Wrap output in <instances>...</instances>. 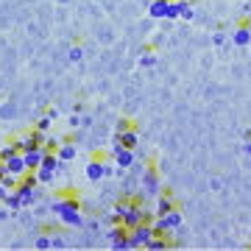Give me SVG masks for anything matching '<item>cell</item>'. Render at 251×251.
<instances>
[{"label": "cell", "instance_id": "6da1fadb", "mask_svg": "<svg viewBox=\"0 0 251 251\" xmlns=\"http://www.w3.org/2000/svg\"><path fill=\"white\" fill-rule=\"evenodd\" d=\"M53 212L59 215V221L67 224V226H81L84 224V218H81V204H78V198H73V196L56 198L53 201Z\"/></svg>", "mask_w": 251, "mask_h": 251}, {"label": "cell", "instance_id": "7402d4cb", "mask_svg": "<svg viewBox=\"0 0 251 251\" xmlns=\"http://www.w3.org/2000/svg\"><path fill=\"white\" fill-rule=\"evenodd\" d=\"M17 151H20V148H17L14 143H9L6 148H0V162H6V159L11 156V153H17Z\"/></svg>", "mask_w": 251, "mask_h": 251}, {"label": "cell", "instance_id": "44dd1931", "mask_svg": "<svg viewBox=\"0 0 251 251\" xmlns=\"http://www.w3.org/2000/svg\"><path fill=\"white\" fill-rule=\"evenodd\" d=\"M6 204H9L11 209H23V201H20V196H17V187L11 190L9 196H6Z\"/></svg>", "mask_w": 251, "mask_h": 251}, {"label": "cell", "instance_id": "d4e9b609", "mask_svg": "<svg viewBox=\"0 0 251 251\" xmlns=\"http://www.w3.org/2000/svg\"><path fill=\"white\" fill-rule=\"evenodd\" d=\"M34 246L36 249H53V237H45V234H42V237H36Z\"/></svg>", "mask_w": 251, "mask_h": 251}, {"label": "cell", "instance_id": "3957f363", "mask_svg": "<svg viewBox=\"0 0 251 251\" xmlns=\"http://www.w3.org/2000/svg\"><path fill=\"white\" fill-rule=\"evenodd\" d=\"M153 229H156V234L179 232V229H181V212H179V209H171L168 215H156V218H153Z\"/></svg>", "mask_w": 251, "mask_h": 251}, {"label": "cell", "instance_id": "5b68a950", "mask_svg": "<svg viewBox=\"0 0 251 251\" xmlns=\"http://www.w3.org/2000/svg\"><path fill=\"white\" fill-rule=\"evenodd\" d=\"M128 232H131V249H148L156 229H153V221H148V224H140L134 229H128Z\"/></svg>", "mask_w": 251, "mask_h": 251}, {"label": "cell", "instance_id": "7a4b0ae2", "mask_svg": "<svg viewBox=\"0 0 251 251\" xmlns=\"http://www.w3.org/2000/svg\"><path fill=\"white\" fill-rule=\"evenodd\" d=\"M62 165H64V162L59 159V153H56V151H48L45 159H42V165L36 168V176H39V181H53V176L62 171Z\"/></svg>", "mask_w": 251, "mask_h": 251}, {"label": "cell", "instance_id": "ac0fdd59", "mask_svg": "<svg viewBox=\"0 0 251 251\" xmlns=\"http://www.w3.org/2000/svg\"><path fill=\"white\" fill-rule=\"evenodd\" d=\"M232 42L234 45H249L251 42V28L249 25H240V28H234V34H232Z\"/></svg>", "mask_w": 251, "mask_h": 251}, {"label": "cell", "instance_id": "d6986e66", "mask_svg": "<svg viewBox=\"0 0 251 251\" xmlns=\"http://www.w3.org/2000/svg\"><path fill=\"white\" fill-rule=\"evenodd\" d=\"M176 9H179V17L181 20H193V17H196L193 0H176Z\"/></svg>", "mask_w": 251, "mask_h": 251}, {"label": "cell", "instance_id": "277c9868", "mask_svg": "<svg viewBox=\"0 0 251 251\" xmlns=\"http://www.w3.org/2000/svg\"><path fill=\"white\" fill-rule=\"evenodd\" d=\"M148 221H153V215H151V212H145V206H143L140 198H131V206H128V212H126L123 224L128 226V229H134V226L148 224Z\"/></svg>", "mask_w": 251, "mask_h": 251}, {"label": "cell", "instance_id": "ffe728a7", "mask_svg": "<svg viewBox=\"0 0 251 251\" xmlns=\"http://www.w3.org/2000/svg\"><path fill=\"white\" fill-rule=\"evenodd\" d=\"M56 153H59V159H62V162H70V159H75V145H73V143H62L59 148H56Z\"/></svg>", "mask_w": 251, "mask_h": 251}, {"label": "cell", "instance_id": "f1b7e54d", "mask_svg": "<svg viewBox=\"0 0 251 251\" xmlns=\"http://www.w3.org/2000/svg\"><path fill=\"white\" fill-rule=\"evenodd\" d=\"M3 176H6V165L0 162V181H3Z\"/></svg>", "mask_w": 251, "mask_h": 251}, {"label": "cell", "instance_id": "603a6c76", "mask_svg": "<svg viewBox=\"0 0 251 251\" xmlns=\"http://www.w3.org/2000/svg\"><path fill=\"white\" fill-rule=\"evenodd\" d=\"M153 62H156V56H153V50H143V56H140V64H143V67H151Z\"/></svg>", "mask_w": 251, "mask_h": 251}, {"label": "cell", "instance_id": "9c48e42d", "mask_svg": "<svg viewBox=\"0 0 251 251\" xmlns=\"http://www.w3.org/2000/svg\"><path fill=\"white\" fill-rule=\"evenodd\" d=\"M115 162H117V173L123 176V173L134 165V148H123V145L115 140Z\"/></svg>", "mask_w": 251, "mask_h": 251}, {"label": "cell", "instance_id": "484cf974", "mask_svg": "<svg viewBox=\"0 0 251 251\" xmlns=\"http://www.w3.org/2000/svg\"><path fill=\"white\" fill-rule=\"evenodd\" d=\"M128 128H134V123H131V120H117V134H120V131H128Z\"/></svg>", "mask_w": 251, "mask_h": 251}, {"label": "cell", "instance_id": "4316f807", "mask_svg": "<svg viewBox=\"0 0 251 251\" xmlns=\"http://www.w3.org/2000/svg\"><path fill=\"white\" fill-rule=\"evenodd\" d=\"M81 56H84V50H81V48H73L70 50V62H81Z\"/></svg>", "mask_w": 251, "mask_h": 251}, {"label": "cell", "instance_id": "52a82bcc", "mask_svg": "<svg viewBox=\"0 0 251 251\" xmlns=\"http://www.w3.org/2000/svg\"><path fill=\"white\" fill-rule=\"evenodd\" d=\"M109 240H112V249H115V251L131 249V232H128V226H126V224H115V226H112V232H109Z\"/></svg>", "mask_w": 251, "mask_h": 251}, {"label": "cell", "instance_id": "30bf717a", "mask_svg": "<svg viewBox=\"0 0 251 251\" xmlns=\"http://www.w3.org/2000/svg\"><path fill=\"white\" fill-rule=\"evenodd\" d=\"M162 193V181H159V173L153 168H145V176H143V196H159Z\"/></svg>", "mask_w": 251, "mask_h": 251}, {"label": "cell", "instance_id": "4fadbf2b", "mask_svg": "<svg viewBox=\"0 0 251 251\" xmlns=\"http://www.w3.org/2000/svg\"><path fill=\"white\" fill-rule=\"evenodd\" d=\"M45 153H48V148H45V145H39V148H31V151H25V153H23V156H25L28 171H36V168L42 165V159H45Z\"/></svg>", "mask_w": 251, "mask_h": 251}, {"label": "cell", "instance_id": "2e32d148", "mask_svg": "<svg viewBox=\"0 0 251 251\" xmlns=\"http://www.w3.org/2000/svg\"><path fill=\"white\" fill-rule=\"evenodd\" d=\"M128 206H131V198L117 201L115 209H112V224H123V218H126V212H128Z\"/></svg>", "mask_w": 251, "mask_h": 251}, {"label": "cell", "instance_id": "ba28073f", "mask_svg": "<svg viewBox=\"0 0 251 251\" xmlns=\"http://www.w3.org/2000/svg\"><path fill=\"white\" fill-rule=\"evenodd\" d=\"M14 145H17L23 153L31 151V148H39V145H45V131H39V128H34V131H25L23 137H17V140H14Z\"/></svg>", "mask_w": 251, "mask_h": 251}, {"label": "cell", "instance_id": "83f0119b", "mask_svg": "<svg viewBox=\"0 0 251 251\" xmlns=\"http://www.w3.org/2000/svg\"><path fill=\"white\" fill-rule=\"evenodd\" d=\"M11 190L6 187V184H3V181H0V201H6V196H9Z\"/></svg>", "mask_w": 251, "mask_h": 251}, {"label": "cell", "instance_id": "9a60e30c", "mask_svg": "<svg viewBox=\"0 0 251 251\" xmlns=\"http://www.w3.org/2000/svg\"><path fill=\"white\" fill-rule=\"evenodd\" d=\"M115 140L123 145V148H137V143H140V134H137V128H128V131H120Z\"/></svg>", "mask_w": 251, "mask_h": 251}, {"label": "cell", "instance_id": "e0dca14e", "mask_svg": "<svg viewBox=\"0 0 251 251\" xmlns=\"http://www.w3.org/2000/svg\"><path fill=\"white\" fill-rule=\"evenodd\" d=\"M173 243H171V234H153V240L148 243V251H165V249H171Z\"/></svg>", "mask_w": 251, "mask_h": 251}, {"label": "cell", "instance_id": "5bb4252c", "mask_svg": "<svg viewBox=\"0 0 251 251\" xmlns=\"http://www.w3.org/2000/svg\"><path fill=\"white\" fill-rule=\"evenodd\" d=\"M171 209H176V201H173V196L168 190H162L159 196H156V212L153 215H168Z\"/></svg>", "mask_w": 251, "mask_h": 251}, {"label": "cell", "instance_id": "7c38bea8", "mask_svg": "<svg viewBox=\"0 0 251 251\" xmlns=\"http://www.w3.org/2000/svg\"><path fill=\"white\" fill-rule=\"evenodd\" d=\"M112 173V168H109L103 159H92L90 165H87V179L90 181H100L103 176H109Z\"/></svg>", "mask_w": 251, "mask_h": 251}, {"label": "cell", "instance_id": "8fae6325", "mask_svg": "<svg viewBox=\"0 0 251 251\" xmlns=\"http://www.w3.org/2000/svg\"><path fill=\"white\" fill-rule=\"evenodd\" d=\"M3 165H6V173H14V176H25V173H28V165H25V156H23V151L11 153V156L3 162Z\"/></svg>", "mask_w": 251, "mask_h": 251}, {"label": "cell", "instance_id": "cb8c5ba5", "mask_svg": "<svg viewBox=\"0 0 251 251\" xmlns=\"http://www.w3.org/2000/svg\"><path fill=\"white\" fill-rule=\"evenodd\" d=\"M50 120H53V115H45V117H39L34 128H39V131H48V128H50Z\"/></svg>", "mask_w": 251, "mask_h": 251}, {"label": "cell", "instance_id": "8992f818", "mask_svg": "<svg viewBox=\"0 0 251 251\" xmlns=\"http://www.w3.org/2000/svg\"><path fill=\"white\" fill-rule=\"evenodd\" d=\"M148 14L153 20H173V17H179V9H176V0H153Z\"/></svg>", "mask_w": 251, "mask_h": 251}, {"label": "cell", "instance_id": "f546056e", "mask_svg": "<svg viewBox=\"0 0 251 251\" xmlns=\"http://www.w3.org/2000/svg\"><path fill=\"white\" fill-rule=\"evenodd\" d=\"M246 153H249V156H251V140H249V143H246Z\"/></svg>", "mask_w": 251, "mask_h": 251}]
</instances>
